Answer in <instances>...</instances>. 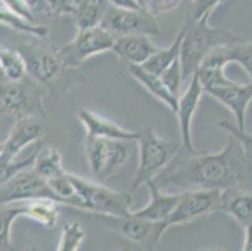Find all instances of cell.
<instances>
[{
    "instance_id": "6da1fadb",
    "label": "cell",
    "mask_w": 252,
    "mask_h": 251,
    "mask_svg": "<svg viewBox=\"0 0 252 251\" xmlns=\"http://www.w3.org/2000/svg\"><path fill=\"white\" fill-rule=\"evenodd\" d=\"M180 155V153H178ZM176 156L153 182L162 191H224L233 187L252 190V163L235 137L228 135L223 148L215 153Z\"/></svg>"
},
{
    "instance_id": "7a4b0ae2",
    "label": "cell",
    "mask_w": 252,
    "mask_h": 251,
    "mask_svg": "<svg viewBox=\"0 0 252 251\" xmlns=\"http://www.w3.org/2000/svg\"><path fill=\"white\" fill-rule=\"evenodd\" d=\"M185 36L181 44L180 64L182 68L183 80L189 82L203 59L223 45L245 40L242 36L223 28H215L208 24V19L187 22L183 24Z\"/></svg>"
},
{
    "instance_id": "3957f363",
    "label": "cell",
    "mask_w": 252,
    "mask_h": 251,
    "mask_svg": "<svg viewBox=\"0 0 252 251\" xmlns=\"http://www.w3.org/2000/svg\"><path fill=\"white\" fill-rule=\"evenodd\" d=\"M138 141L139 161L134 174L130 191L134 192L141 186L155 181L167 166L175 160L181 151V143L175 140H166L151 128H142Z\"/></svg>"
},
{
    "instance_id": "277c9868",
    "label": "cell",
    "mask_w": 252,
    "mask_h": 251,
    "mask_svg": "<svg viewBox=\"0 0 252 251\" xmlns=\"http://www.w3.org/2000/svg\"><path fill=\"white\" fill-rule=\"evenodd\" d=\"M69 179L79 200L81 210L94 215L129 216L132 196L129 192L116 191L93 182L77 175L69 174Z\"/></svg>"
},
{
    "instance_id": "5b68a950",
    "label": "cell",
    "mask_w": 252,
    "mask_h": 251,
    "mask_svg": "<svg viewBox=\"0 0 252 251\" xmlns=\"http://www.w3.org/2000/svg\"><path fill=\"white\" fill-rule=\"evenodd\" d=\"M100 27L113 36H153L161 33L155 14L150 10H128L109 5L104 1V11Z\"/></svg>"
},
{
    "instance_id": "8992f818",
    "label": "cell",
    "mask_w": 252,
    "mask_h": 251,
    "mask_svg": "<svg viewBox=\"0 0 252 251\" xmlns=\"http://www.w3.org/2000/svg\"><path fill=\"white\" fill-rule=\"evenodd\" d=\"M129 142L105 138H84V155L92 174L100 181L109 179L129 157Z\"/></svg>"
},
{
    "instance_id": "52a82bcc",
    "label": "cell",
    "mask_w": 252,
    "mask_h": 251,
    "mask_svg": "<svg viewBox=\"0 0 252 251\" xmlns=\"http://www.w3.org/2000/svg\"><path fill=\"white\" fill-rule=\"evenodd\" d=\"M114 41L116 36L99 25L91 29L78 31L69 43L57 50V54L65 68H74L91 57L112 52Z\"/></svg>"
},
{
    "instance_id": "ba28073f",
    "label": "cell",
    "mask_w": 252,
    "mask_h": 251,
    "mask_svg": "<svg viewBox=\"0 0 252 251\" xmlns=\"http://www.w3.org/2000/svg\"><path fill=\"white\" fill-rule=\"evenodd\" d=\"M102 220L105 226L121 234L123 238L136 244L139 248L148 251H155L161 245L167 227L164 222H152L143 218L134 217L130 213L129 216H109L95 215Z\"/></svg>"
},
{
    "instance_id": "9c48e42d",
    "label": "cell",
    "mask_w": 252,
    "mask_h": 251,
    "mask_svg": "<svg viewBox=\"0 0 252 251\" xmlns=\"http://www.w3.org/2000/svg\"><path fill=\"white\" fill-rule=\"evenodd\" d=\"M52 200L62 205L45 179L39 176L33 167L23 170L0 187V206L31 200Z\"/></svg>"
},
{
    "instance_id": "30bf717a",
    "label": "cell",
    "mask_w": 252,
    "mask_h": 251,
    "mask_svg": "<svg viewBox=\"0 0 252 251\" xmlns=\"http://www.w3.org/2000/svg\"><path fill=\"white\" fill-rule=\"evenodd\" d=\"M0 106L6 113L23 118H38L36 114L43 113L40 92L23 80L20 82H0Z\"/></svg>"
},
{
    "instance_id": "8fae6325",
    "label": "cell",
    "mask_w": 252,
    "mask_h": 251,
    "mask_svg": "<svg viewBox=\"0 0 252 251\" xmlns=\"http://www.w3.org/2000/svg\"><path fill=\"white\" fill-rule=\"evenodd\" d=\"M222 191H189L182 192L180 202L168 220L164 222L167 229L176 225L189 224L202 216L219 213Z\"/></svg>"
},
{
    "instance_id": "7c38bea8",
    "label": "cell",
    "mask_w": 252,
    "mask_h": 251,
    "mask_svg": "<svg viewBox=\"0 0 252 251\" xmlns=\"http://www.w3.org/2000/svg\"><path fill=\"white\" fill-rule=\"evenodd\" d=\"M203 94H205V89L201 86L200 80L194 74L189 79L185 92L178 97L175 114L177 117L178 126H180L182 148L189 155L198 153V149L194 147L193 140H192V123H193L194 114H196L197 108L200 106Z\"/></svg>"
},
{
    "instance_id": "4fadbf2b",
    "label": "cell",
    "mask_w": 252,
    "mask_h": 251,
    "mask_svg": "<svg viewBox=\"0 0 252 251\" xmlns=\"http://www.w3.org/2000/svg\"><path fill=\"white\" fill-rule=\"evenodd\" d=\"M15 50L22 55L27 74L39 84L47 86L56 79L64 69H67L57 52L52 53L42 48L29 45H23Z\"/></svg>"
},
{
    "instance_id": "5bb4252c",
    "label": "cell",
    "mask_w": 252,
    "mask_h": 251,
    "mask_svg": "<svg viewBox=\"0 0 252 251\" xmlns=\"http://www.w3.org/2000/svg\"><path fill=\"white\" fill-rule=\"evenodd\" d=\"M215 101L227 108L235 118V126L238 130H246V113L252 102V82L231 83L228 86L217 87L205 91Z\"/></svg>"
},
{
    "instance_id": "9a60e30c",
    "label": "cell",
    "mask_w": 252,
    "mask_h": 251,
    "mask_svg": "<svg viewBox=\"0 0 252 251\" xmlns=\"http://www.w3.org/2000/svg\"><path fill=\"white\" fill-rule=\"evenodd\" d=\"M78 119L83 124L87 137L105 138L114 141L137 142L139 138L138 131H129L121 127L111 119L99 116L93 110L83 108L77 113Z\"/></svg>"
},
{
    "instance_id": "2e32d148",
    "label": "cell",
    "mask_w": 252,
    "mask_h": 251,
    "mask_svg": "<svg viewBox=\"0 0 252 251\" xmlns=\"http://www.w3.org/2000/svg\"><path fill=\"white\" fill-rule=\"evenodd\" d=\"M43 135L42 123L38 118H23L17 122L5 141L1 142L0 155L14 160L25 148L40 141Z\"/></svg>"
},
{
    "instance_id": "e0dca14e",
    "label": "cell",
    "mask_w": 252,
    "mask_h": 251,
    "mask_svg": "<svg viewBox=\"0 0 252 251\" xmlns=\"http://www.w3.org/2000/svg\"><path fill=\"white\" fill-rule=\"evenodd\" d=\"M147 187L150 190V202L141 210L132 211V215L152 222H166L180 202L182 192L168 193L162 191L153 181L147 183Z\"/></svg>"
},
{
    "instance_id": "ac0fdd59",
    "label": "cell",
    "mask_w": 252,
    "mask_h": 251,
    "mask_svg": "<svg viewBox=\"0 0 252 251\" xmlns=\"http://www.w3.org/2000/svg\"><path fill=\"white\" fill-rule=\"evenodd\" d=\"M158 47L147 36H126L116 38L112 52L126 64L143 66L157 52Z\"/></svg>"
},
{
    "instance_id": "d6986e66",
    "label": "cell",
    "mask_w": 252,
    "mask_h": 251,
    "mask_svg": "<svg viewBox=\"0 0 252 251\" xmlns=\"http://www.w3.org/2000/svg\"><path fill=\"white\" fill-rule=\"evenodd\" d=\"M219 213H224L242 227L252 224V190L233 187L222 191Z\"/></svg>"
},
{
    "instance_id": "ffe728a7",
    "label": "cell",
    "mask_w": 252,
    "mask_h": 251,
    "mask_svg": "<svg viewBox=\"0 0 252 251\" xmlns=\"http://www.w3.org/2000/svg\"><path fill=\"white\" fill-rule=\"evenodd\" d=\"M127 71L155 98L161 101L164 106H167L168 109H171L175 113L176 108H177L178 98L167 89L159 75L147 71L143 66H134V64H127Z\"/></svg>"
},
{
    "instance_id": "44dd1931",
    "label": "cell",
    "mask_w": 252,
    "mask_h": 251,
    "mask_svg": "<svg viewBox=\"0 0 252 251\" xmlns=\"http://www.w3.org/2000/svg\"><path fill=\"white\" fill-rule=\"evenodd\" d=\"M59 206L61 205L52 200H31L23 201L24 207V217L32 218L44 227L52 229L58 224Z\"/></svg>"
},
{
    "instance_id": "7402d4cb",
    "label": "cell",
    "mask_w": 252,
    "mask_h": 251,
    "mask_svg": "<svg viewBox=\"0 0 252 251\" xmlns=\"http://www.w3.org/2000/svg\"><path fill=\"white\" fill-rule=\"evenodd\" d=\"M183 36H185V27L182 25L173 43L166 48H158L157 52L143 64L144 68L155 73V74L159 75L164 69H167L172 63H175L177 59H180Z\"/></svg>"
},
{
    "instance_id": "603a6c76",
    "label": "cell",
    "mask_w": 252,
    "mask_h": 251,
    "mask_svg": "<svg viewBox=\"0 0 252 251\" xmlns=\"http://www.w3.org/2000/svg\"><path fill=\"white\" fill-rule=\"evenodd\" d=\"M33 170L47 181L65 174L62 163V155L56 148L40 149L33 162Z\"/></svg>"
},
{
    "instance_id": "cb8c5ba5",
    "label": "cell",
    "mask_w": 252,
    "mask_h": 251,
    "mask_svg": "<svg viewBox=\"0 0 252 251\" xmlns=\"http://www.w3.org/2000/svg\"><path fill=\"white\" fill-rule=\"evenodd\" d=\"M18 217H24L23 202L0 206V251H13L11 225Z\"/></svg>"
},
{
    "instance_id": "d4e9b609",
    "label": "cell",
    "mask_w": 252,
    "mask_h": 251,
    "mask_svg": "<svg viewBox=\"0 0 252 251\" xmlns=\"http://www.w3.org/2000/svg\"><path fill=\"white\" fill-rule=\"evenodd\" d=\"M42 148V141L36 142L35 144L32 146L31 153L23 158H14V160H9L0 155V187L5 185L8 181H10L15 175L22 172L23 170H27L33 166L35 156Z\"/></svg>"
},
{
    "instance_id": "484cf974",
    "label": "cell",
    "mask_w": 252,
    "mask_h": 251,
    "mask_svg": "<svg viewBox=\"0 0 252 251\" xmlns=\"http://www.w3.org/2000/svg\"><path fill=\"white\" fill-rule=\"evenodd\" d=\"M0 68L9 82H20L27 74L24 61L15 49L0 48Z\"/></svg>"
},
{
    "instance_id": "4316f807",
    "label": "cell",
    "mask_w": 252,
    "mask_h": 251,
    "mask_svg": "<svg viewBox=\"0 0 252 251\" xmlns=\"http://www.w3.org/2000/svg\"><path fill=\"white\" fill-rule=\"evenodd\" d=\"M103 11H104V1L103 0H99L97 3L81 0V3L78 5L77 11L74 14L78 31L99 27L103 18Z\"/></svg>"
},
{
    "instance_id": "83f0119b",
    "label": "cell",
    "mask_w": 252,
    "mask_h": 251,
    "mask_svg": "<svg viewBox=\"0 0 252 251\" xmlns=\"http://www.w3.org/2000/svg\"><path fill=\"white\" fill-rule=\"evenodd\" d=\"M223 52L228 64H240L250 75L252 82V41H247L245 39L242 41L224 45Z\"/></svg>"
},
{
    "instance_id": "f1b7e54d",
    "label": "cell",
    "mask_w": 252,
    "mask_h": 251,
    "mask_svg": "<svg viewBox=\"0 0 252 251\" xmlns=\"http://www.w3.org/2000/svg\"><path fill=\"white\" fill-rule=\"evenodd\" d=\"M87 232L81 222H67L62 227L56 251H78L86 240Z\"/></svg>"
},
{
    "instance_id": "f546056e",
    "label": "cell",
    "mask_w": 252,
    "mask_h": 251,
    "mask_svg": "<svg viewBox=\"0 0 252 251\" xmlns=\"http://www.w3.org/2000/svg\"><path fill=\"white\" fill-rule=\"evenodd\" d=\"M159 77H161L162 82L164 83L167 89L178 98L181 96V92H182L183 84H185L180 59H177L175 63H172L168 68L164 69L163 72L159 74Z\"/></svg>"
},
{
    "instance_id": "4dcf8cb0",
    "label": "cell",
    "mask_w": 252,
    "mask_h": 251,
    "mask_svg": "<svg viewBox=\"0 0 252 251\" xmlns=\"http://www.w3.org/2000/svg\"><path fill=\"white\" fill-rule=\"evenodd\" d=\"M217 126L219 128L223 130L224 132H227L228 135L235 137L240 144L244 148L245 153H246L247 158L250 160V162L252 163V133H249L246 130L241 131L238 130L235 126V123H231L228 121H220L217 122Z\"/></svg>"
},
{
    "instance_id": "1f68e13d",
    "label": "cell",
    "mask_w": 252,
    "mask_h": 251,
    "mask_svg": "<svg viewBox=\"0 0 252 251\" xmlns=\"http://www.w3.org/2000/svg\"><path fill=\"white\" fill-rule=\"evenodd\" d=\"M223 0H192L189 10V22H196L201 19H210L211 14Z\"/></svg>"
},
{
    "instance_id": "d6a6232c",
    "label": "cell",
    "mask_w": 252,
    "mask_h": 251,
    "mask_svg": "<svg viewBox=\"0 0 252 251\" xmlns=\"http://www.w3.org/2000/svg\"><path fill=\"white\" fill-rule=\"evenodd\" d=\"M0 1L27 22H34V14L29 9L28 4L25 3V0H0Z\"/></svg>"
},
{
    "instance_id": "836d02e7",
    "label": "cell",
    "mask_w": 252,
    "mask_h": 251,
    "mask_svg": "<svg viewBox=\"0 0 252 251\" xmlns=\"http://www.w3.org/2000/svg\"><path fill=\"white\" fill-rule=\"evenodd\" d=\"M103 1L119 9H128V10H141V9H143L137 0H103Z\"/></svg>"
},
{
    "instance_id": "e575fe53",
    "label": "cell",
    "mask_w": 252,
    "mask_h": 251,
    "mask_svg": "<svg viewBox=\"0 0 252 251\" xmlns=\"http://www.w3.org/2000/svg\"><path fill=\"white\" fill-rule=\"evenodd\" d=\"M245 229V241L242 251H252V224L247 225Z\"/></svg>"
},
{
    "instance_id": "d590c367",
    "label": "cell",
    "mask_w": 252,
    "mask_h": 251,
    "mask_svg": "<svg viewBox=\"0 0 252 251\" xmlns=\"http://www.w3.org/2000/svg\"><path fill=\"white\" fill-rule=\"evenodd\" d=\"M137 1H138V4L142 8L146 9V10H150V0H137Z\"/></svg>"
},
{
    "instance_id": "8d00e7d4",
    "label": "cell",
    "mask_w": 252,
    "mask_h": 251,
    "mask_svg": "<svg viewBox=\"0 0 252 251\" xmlns=\"http://www.w3.org/2000/svg\"><path fill=\"white\" fill-rule=\"evenodd\" d=\"M207 251H226V250H224V249H222V248H212V249H210V250H207Z\"/></svg>"
},
{
    "instance_id": "74e56055",
    "label": "cell",
    "mask_w": 252,
    "mask_h": 251,
    "mask_svg": "<svg viewBox=\"0 0 252 251\" xmlns=\"http://www.w3.org/2000/svg\"><path fill=\"white\" fill-rule=\"evenodd\" d=\"M84 1H92V3H97L99 0H84Z\"/></svg>"
},
{
    "instance_id": "f35d334b",
    "label": "cell",
    "mask_w": 252,
    "mask_h": 251,
    "mask_svg": "<svg viewBox=\"0 0 252 251\" xmlns=\"http://www.w3.org/2000/svg\"><path fill=\"white\" fill-rule=\"evenodd\" d=\"M121 251H132V250H130V249H123V250H121Z\"/></svg>"
},
{
    "instance_id": "ab89813d",
    "label": "cell",
    "mask_w": 252,
    "mask_h": 251,
    "mask_svg": "<svg viewBox=\"0 0 252 251\" xmlns=\"http://www.w3.org/2000/svg\"><path fill=\"white\" fill-rule=\"evenodd\" d=\"M0 151H1V143H0Z\"/></svg>"
},
{
    "instance_id": "60d3db41",
    "label": "cell",
    "mask_w": 252,
    "mask_h": 251,
    "mask_svg": "<svg viewBox=\"0 0 252 251\" xmlns=\"http://www.w3.org/2000/svg\"><path fill=\"white\" fill-rule=\"evenodd\" d=\"M78 1H81V0H78Z\"/></svg>"
}]
</instances>
